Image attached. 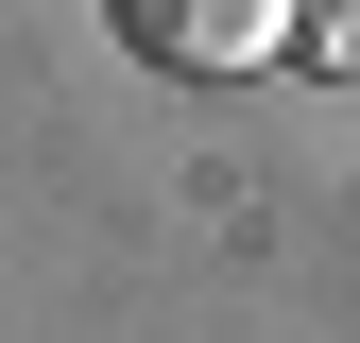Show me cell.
Returning <instances> with one entry per match:
<instances>
[{
	"mask_svg": "<svg viewBox=\"0 0 360 343\" xmlns=\"http://www.w3.org/2000/svg\"><path fill=\"white\" fill-rule=\"evenodd\" d=\"M103 18H120L138 69H257V52L309 34V0H103Z\"/></svg>",
	"mask_w": 360,
	"mask_h": 343,
	"instance_id": "obj_1",
	"label": "cell"
},
{
	"mask_svg": "<svg viewBox=\"0 0 360 343\" xmlns=\"http://www.w3.org/2000/svg\"><path fill=\"white\" fill-rule=\"evenodd\" d=\"M292 52L326 69V86H360V0H309V34H292Z\"/></svg>",
	"mask_w": 360,
	"mask_h": 343,
	"instance_id": "obj_2",
	"label": "cell"
}]
</instances>
